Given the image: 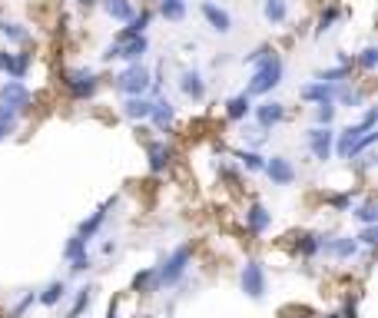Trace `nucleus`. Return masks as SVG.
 Here are the masks:
<instances>
[{
    "mask_svg": "<svg viewBox=\"0 0 378 318\" xmlns=\"http://www.w3.org/2000/svg\"><path fill=\"white\" fill-rule=\"evenodd\" d=\"M282 83V60H279V53L272 50L269 57H265L262 64H255V70H252V80L246 83V96H265V93H272V89Z\"/></svg>",
    "mask_w": 378,
    "mask_h": 318,
    "instance_id": "nucleus-1",
    "label": "nucleus"
},
{
    "mask_svg": "<svg viewBox=\"0 0 378 318\" xmlns=\"http://www.w3.org/2000/svg\"><path fill=\"white\" fill-rule=\"evenodd\" d=\"M189 262H192V245H179V249H173V255L156 268V292H160V289H169V285H176V282L186 275Z\"/></svg>",
    "mask_w": 378,
    "mask_h": 318,
    "instance_id": "nucleus-2",
    "label": "nucleus"
},
{
    "mask_svg": "<svg viewBox=\"0 0 378 318\" xmlns=\"http://www.w3.org/2000/svg\"><path fill=\"white\" fill-rule=\"evenodd\" d=\"M116 87L123 89L126 96H146V89L153 87V77L143 64H130L123 73L116 77Z\"/></svg>",
    "mask_w": 378,
    "mask_h": 318,
    "instance_id": "nucleus-3",
    "label": "nucleus"
},
{
    "mask_svg": "<svg viewBox=\"0 0 378 318\" xmlns=\"http://www.w3.org/2000/svg\"><path fill=\"white\" fill-rule=\"evenodd\" d=\"M239 282H242V292L249 295V298H255V302H259V298L265 295V268H262V262L249 259V262L242 266Z\"/></svg>",
    "mask_w": 378,
    "mask_h": 318,
    "instance_id": "nucleus-4",
    "label": "nucleus"
},
{
    "mask_svg": "<svg viewBox=\"0 0 378 318\" xmlns=\"http://www.w3.org/2000/svg\"><path fill=\"white\" fill-rule=\"evenodd\" d=\"M30 89L20 83V80H7L4 87H0V106H7V110H13V113H24L27 106H30Z\"/></svg>",
    "mask_w": 378,
    "mask_h": 318,
    "instance_id": "nucleus-5",
    "label": "nucleus"
},
{
    "mask_svg": "<svg viewBox=\"0 0 378 318\" xmlns=\"http://www.w3.org/2000/svg\"><path fill=\"white\" fill-rule=\"evenodd\" d=\"M305 143H309V153H312L318 163H326L328 156H332V150H335V133L328 127H312L305 133Z\"/></svg>",
    "mask_w": 378,
    "mask_h": 318,
    "instance_id": "nucleus-6",
    "label": "nucleus"
},
{
    "mask_svg": "<svg viewBox=\"0 0 378 318\" xmlns=\"http://www.w3.org/2000/svg\"><path fill=\"white\" fill-rule=\"evenodd\" d=\"M262 173L272 179V186H292V182H295V166H292L286 156H272V159H265Z\"/></svg>",
    "mask_w": 378,
    "mask_h": 318,
    "instance_id": "nucleus-7",
    "label": "nucleus"
},
{
    "mask_svg": "<svg viewBox=\"0 0 378 318\" xmlns=\"http://www.w3.org/2000/svg\"><path fill=\"white\" fill-rule=\"evenodd\" d=\"M66 89L74 93L76 100L93 96L97 93V73L93 70H74V73H66Z\"/></svg>",
    "mask_w": 378,
    "mask_h": 318,
    "instance_id": "nucleus-8",
    "label": "nucleus"
},
{
    "mask_svg": "<svg viewBox=\"0 0 378 318\" xmlns=\"http://www.w3.org/2000/svg\"><path fill=\"white\" fill-rule=\"evenodd\" d=\"M27 66H30V53H0V73H7L10 80H24Z\"/></svg>",
    "mask_w": 378,
    "mask_h": 318,
    "instance_id": "nucleus-9",
    "label": "nucleus"
},
{
    "mask_svg": "<svg viewBox=\"0 0 378 318\" xmlns=\"http://www.w3.org/2000/svg\"><path fill=\"white\" fill-rule=\"evenodd\" d=\"M286 120V106L276 100H269V103H259L255 106V123H259V129H272L279 127Z\"/></svg>",
    "mask_w": 378,
    "mask_h": 318,
    "instance_id": "nucleus-10",
    "label": "nucleus"
},
{
    "mask_svg": "<svg viewBox=\"0 0 378 318\" xmlns=\"http://www.w3.org/2000/svg\"><path fill=\"white\" fill-rule=\"evenodd\" d=\"M200 10H202V17H206V24L213 27L216 34H229V30H232V17H229L223 7H216L213 0H202Z\"/></svg>",
    "mask_w": 378,
    "mask_h": 318,
    "instance_id": "nucleus-11",
    "label": "nucleus"
},
{
    "mask_svg": "<svg viewBox=\"0 0 378 318\" xmlns=\"http://www.w3.org/2000/svg\"><path fill=\"white\" fill-rule=\"evenodd\" d=\"M150 50V40L146 37H126V40H116V57H123L130 64H139V57Z\"/></svg>",
    "mask_w": 378,
    "mask_h": 318,
    "instance_id": "nucleus-12",
    "label": "nucleus"
},
{
    "mask_svg": "<svg viewBox=\"0 0 378 318\" xmlns=\"http://www.w3.org/2000/svg\"><path fill=\"white\" fill-rule=\"evenodd\" d=\"M322 252L332 259H352L358 252V242L352 236H339V239H322Z\"/></svg>",
    "mask_w": 378,
    "mask_h": 318,
    "instance_id": "nucleus-13",
    "label": "nucleus"
},
{
    "mask_svg": "<svg viewBox=\"0 0 378 318\" xmlns=\"http://www.w3.org/2000/svg\"><path fill=\"white\" fill-rule=\"evenodd\" d=\"M179 89H183V96L200 103L202 96H206V83H202L200 70H183V77H179Z\"/></svg>",
    "mask_w": 378,
    "mask_h": 318,
    "instance_id": "nucleus-14",
    "label": "nucleus"
},
{
    "mask_svg": "<svg viewBox=\"0 0 378 318\" xmlns=\"http://www.w3.org/2000/svg\"><path fill=\"white\" fill-rule=\"evenodd\" d=\"M113 205H116V196H113V199H106V203H103L100 209H97V212H93V216H90L87 222H83V226H80V232H76V239H83V242L93 239V236H97V229L103 226V219H106V212H110Z\"/></svg>",
    "mask_w": 378,
    "mask_h": 318,
    "instance_id": "nucleus-15",
    "label": "nucleus"
},
{
    "mask_svg": "<svg viewBox=\"0 0 378 318\" xmlns=\"http://www.w3.org/2000/svg\"><path fill=\"white\" fill-rule=\"evenodd\" d=\"M365 133H372V129H365L362 123H355V127H345V129H342V136H339V156H342V159H352L355 143L362 140Z\"/></svg>",
    "mask_w": 378,
    "mask_h": 318,
    "instance_id": "nucleus-16",
    "label": "nucleus"
},
{
    "mask_svg": "<svg viewBox=\"0 0 378 318\" xmlns=\"http://www.w3.org/2000/svg\"><path fill=\"white\" fill-rule=\"evenodd\" d=\"M246 226H249V232H255V236H262L269 226H272V212L265 209V205L252 203L249 212H246Z\"/></svg>",
    "mask_w": 378,
    "mask_h": 318,
    "instance_id": "nucleus-17",
    "label": "nucleus"
},
{
    "mask_svg": "<svg viewBox=\"0 0 378 318\" xmlns=\"http://www.w3.org/2000/svg\"><path fill=\"white\" fill-rule=\"evenodd\" d=\"M153 113V100H146V96H130V100L123 103V116L126 120H150Z\"/></svg>",
    "mask_w": 378,
    "mask_h": 318,
    "instance_id": "nucleus-18",
    "label": "nucleus"
},
{
    "mask_svg": "<svg viewBox=\"0 0 378 318\" xmlns=\"http://www.w3.org/2000/svg\"><path fill=\"white\" fill-rule=\"evenodd\" d=\"M103 10H106V17H113L120 24H130V20L136 17V10H133L130 0H103Z\"/></svg>",
    "mask_w": 378,
    "mask_h": 318,
    "instance_id": "nucleus-19",
    "label": "nucleus"
},
{
    "mask_svg": "<svg viewBox=\"0 0 378 318\" xmlns=\"http://www.w3.org/2000/svg\"><path fill=\"white\" fill-rule=\"evenodd\" d=\"M302 100H309V103H332V96H335V87L332 83H309V87H302V93H299Z\"/></svg>",
    "mask_w": 378,
    "mask_h": 318,
    "instance_id": "nucleus-20",
    "label": "nucleus"
},
{
    "mask_svg": "<svg viewBox=\"0 0 378 318\" xmlns=\"http://www.w3.org/2000/svg\"><path fill=\"white\" fill-rule=\"evenodd\" d=\"M173 159V150L166 143H150V173H163Z\"/></svg>",
    "mask_w": 378,
    "mask_h": 318,
    "instance_id": "nucleus-21",
    "label": "nucleus"
},
{
    "mask_svg": "<svg viewBox=\"0 0 378 318\" xmlns=\"http://www.w3.org/2000/svg\"><path fill=\"white\" fill-rule=\"evenodd\" d=\"M262 17L272 27L286 24V17H289V3H286V0H265V3H262Z\"/></svg>",
    "mask_w": 378,
    "mask_h": 318,
    "instance_id": "nucleus-22",
    "label": "nucleus"
},
{
    "mask_svg": "<svg viewBox=\"0 0 378 318\" xmlns=\"http://www.w3.org/2000/svg\"><path fill=\"white\" fill-rule=\"evenodd\" d=\"M150 120H153V123H156L160 129H169V127H173V103H169V100H153Z\"/></svg>",
    "mask_w": 378,
    "mask_h": 318,
    "instance_id": "nucleus-23",
    "label": "nucleus"
},
{
    "mask_svg": "<svg viewBox=\"0 0 378 318\" xmlns=\"http://www.w3.org/2000/svg\"><path fill=\"white\" fill-rule=\"evenodd\" d=\"M249 113H252V100L246 96V93H239V96H232V100L226 103V116H229V120H246Z\"/></svg>",
    "mask_w": 378,
    "mask_h": 318,
    "instance_id": "nucleus-24",
    "label": "nucleus"
},
{
    "mask_svg": "<svg viewBox=\"0 0 378 318\" xmlns=\"http://www.w3.org/2000/svg\"><path fill=\"white\" fill-rule=\"evenodd\" d=\"M63 295H66V282H50V285L43 289V295H40V305L53 308L63 298Z\"/></svg>",
    "mask_w": 378,
    "mask_h": 318,
    "instance_id": "nucleus-25",
    "label": "nucleus"
},
{
    "mask_svg": "<svg viewBox=\"0 0 378 318\" xmlns=\"http://www.w3.org/2000/svg\"><path fill=\"white\" fill-rule=\"evenodd\" d=\"M160 13H163L166 20H183L186 17V0H163Z\"/></svg>",
    "mask_w": 378,
    "mask_h": 318,
    "instance_id": "nucleus-26",
    "label": "nucleus"
},
{
    "mask_svg": "<svg viewBox=\"0 0 378 318\" xmlns=\"http://www.w3.org/2000/svg\"><path fill=\"white\" fill-rule=\"evenodd\" d=\"M133 289H136V292H156V268L139 272L136 279H133Z\"/></svg>",
    "mask_w": 378,
    "mask_h": 318,
    "instance_id": "nucleus-27",
    "label": "nucleus"
},
{
    "mask_svg": "<svg viewBox=\"0 0 378 318\" xmlns=\"http://www.w3.org/2000/svg\"><path fill=\"white\" fill-rule=\"evenodd\" d=\"M349 77V64H342V66H332V70H322V73H318V83H332V87H335V83H342V80Z\"/></svg>",
    "mask_w": 378,
    "mask_h": 318,
    "instance_id": "nucleus-28",
    "label": "nucleus"
},
{
    "mask_svg": "<svg viewBox=\"0 0 378 318\" xmlns=\"http://www.w3.org/2000/svg\"><path fill=\"white\" fill-rule=\"evenodd\" d=\"M299 252H302L305 259L318 255L322 252V236H302V239H299Z\"/></svg>",
    "mask_w": 378,
    "mask_h": 318,
    "instance_id": "nucleus-29",
    "label": "nucleus"
},
{
    "mask_svg": "<svg viewBox=\"0 0 378 318\" xmlns=\"http://www.w3.org/2000/svg\"><path fill=\"white\" fill-rule=\"evenodd\" d=\"M90 302H93V289H80V292H76V298H74V308H70V315L66 318H80V312H83V308L90 305Z\"/></svg>",
    "mask_w": 378,
    "mask_h": 318,
    "instance_id": "nucleus-30",
    "label": "nucleus"
},
{
    "mask_svg": "<svg viewBox=\"0 0 378 318\" xmlns=\"http://www.w3.org/2000/svg\"><path fill=\"white\" fill-rule=\"evenodd\" d=\"M239 163L249 169V173H262L265 169V156L252 153V150H246V153H239Z\"/></svg>",
    "mask_w": 378,
    "mask_h": 318,
    "instance_id": "nucleus-31",
    "label": "nucleus"
},
{
    "mask_svg": "<svg viewBox=\"0 0 378 318\" xmlns=\"http://www.w3.org/2000/svg\"><path fill=\"white\" fill-rule=\"evenodd\" d=\"M339 20V7H328V10H322V17H318V27H315V37H322L326 30H332V24Z\"/></svg>",
    "mask_w": 378,
    "mask_h": 318,
    "instance_id": "nucleus-32",
    "label": "nucleus"
},
{
    "mask_svg": "<svg viewBox=\"0 0 378 318\" xmlns=\"http://www.w3.org/2000/svg\"><path fill=\"white\" fill-rule=\"evenodd\" d=\"M352 212H355V219H358V222H365V226H375V222H378V212H375V205H372V203L355 205Z\"/></svg>",
    "mask_w": 378,
    "mask_h": 318,
    "instance_id": "nucleus-33",
    "label": "nucleus"
},
{
    "mask_svg": "<svg viewBox=\"0 0 378 318\" xmlns=\"http://www.w3.org/2000/svg\"><path fill=\"white\" fill-rule=\"evenodd\" d=\"M63 255H66V259H70V262H76V259H83V255H87V242L83 239H70L66 242V249H63Z\"/></svg>",
    "mask_w": 378,
    "mask_h": 318,
    "instance_id": "nucleus-34",
    "label": "nucleus"
},
{
    "mask_svg": "<svg viewBox=\"0 0 378 318\" xmlns=\"http://www.w3.org/2000/svg\"><path fill=\"white\" fill-rule=\"evenodd\" d=\"M0 34H4L7 40H13V43H24V40L30 37V34H27L20 24H0Z\"/></svg>",
    "mask_w": 378,
    "mask_h": 318,
    "instance_id": "nucleus-35",
    "label": "nucleus"
},
{
    "mask_svg": "<svg viewBox=\"0 0 378 318\" xmlns=\"http://www.w3.org/2000/svg\"><path fill=\"white\" fill-rule=\"evenodd\" d=\"M358 66H362L365 73L375 70V66H378V50H375V47H365V50L358 53Z\"/></svg>",
    "mask_w": 378,
    "mask_h": 318,
    "instance_id": "nucleus-36",
    "label": "nucleus"
},
{
    "mask_svg": "<svg viewBox=\"0 0 378 318\" xmlns=\"http://www.w3.org/2000/svg\"><path fill=\"white\" fill-rule=\"evenodd\" d=\"M332 116H335V106H332V103H318V106H315V123H318V127H328Z\"/></svg>",
    "mask_w": 378,
    "mask_h": 318,
    "instance_id": "nucleus-37",
    "label": "nucleus"
},
{
    "mask_svg": "<svg viewBox=\"0 0 378 318\" xmlns=\"http://www.w3.org/2000/svg\"><path fill=\"white\" fill-rule=\"evenodd\" d=\"M17 123H20V113H13V110H7V106H0V127L7 129V133H13Z\"/></svg>",
    "mask_w": 378,
    "mask_h": 318,
    "instance_id": "nucleus-38",
    "label": "nucleus"
},
{
    "mask_svg": "<svg viewBox=\"0 0 378 318\" xmlns=\"http://www.w3.org/2000/svg\"><path fill=\"white\" fill-rule=\"evenodd\" d=\"M332 209H335V212H349V209H352V192L332 196Z\"/></svg>",
    "mask_w": 378,
    "mask_h": 318,
    "instance_id": "nucleus-39",
    "label": "nucleus"
},
{
    "mask_svg": "<svg viewBox=\"0 0 378 318\" xmlns=\"http://www.w3.org/2000/svg\"><path fill=\"white\" fill-rule=\"evenodd\" d=\"M269 53H272V47H255V50H252L249 57H246V64H252V66H255V64H262V60L269 57Z\"/></svg>",
    "mask_w": 378,
    "mask_h": 318,
    "instance_id": "nucleus-40",
    "label": "nucleus"
},
{
    "mask_svg": "<svg viewBox=\"0 0 378 318\" xmlns=\"http://www.w3.org/2000/svg\"><path fill=\"white\" fill-rule=\"evenodd\" d=\"M342 100L349 103V106H358L362 103V89H342Z\"/></svg>",
    "mask_w": 378,
    "mask_h": 318,
    "instance_id": "nucleus-41",
    "label": "nucleus"
},
{
    "mask_svg": "<svg viewBox=\"0 0 378 318\" xmlns=\"http://www.w3.org/2000/svg\"><path fill=\"white\" fill-rule=\"evenodd\" d=\"M375 236H378V229H375V226H365V229H362V236H358V239L365 242V245H375Z\"/></svg>",
    "mask_w": 378,
    "mask_h": 318,
    "instance_id": "nucleus-42",
    "label": "nucleus"
},
{
    "mask_svg": "<svg viewBox=\"0 0 378 318\" xmlns=\"http://www.w3.org/2000/svg\"><path fill=\"white\" fill-rule=\"evenodd\" d=\"M70 268H74V272H87V268H90V255H83V259H76V262H74Z\"/></svg>",
    "mask_w": 378,
    "mask_h": 318,
    "instance_id": "nucleus-43",
    "label": "nucleus"
},
{
    "mask_svg": "<svg viewBox=\"0 0 378 318\" xmlns=\"http://www.w3.org/2000/svg\"><path fill=\"white\" fill-rule=\"evenodd\" d=\"M74 3H80V7H97L100 0H74Z\"/></svg>",
    "mask_w": 378,
    "mask_h": 318,
    "instance_id": "nucleus-44",
    "label": "nucleus"
},
{
    "mask_svg": "<svg viewBox=\"0 0 378 318\" xmlns=\"http://www.w3.org/2000/svg\"><path fill=\"white\" fill-rule=\"evenodd\" d=\"M7 136H10V133H7V129L0 127V140H7Z\"/></svg>",
    "mask_w": 378,
    "mask_h": 318,
    "instance_id": "nucleus-45",
    "label": "nucleus"
},
{
    "mask_svg": "<svg viewBox=\"0 0 378 318\" xmlns=\"http://www.w3.org/2000/svg\"><path fill=\"white\" fill-rule=\"evenodd\" d=\"M326 318H342V315H339V312H332V315H326Z\"/></svg>",
    "mask_w": 378,
    "mask_h": 318,
    "instance_id": "nucleus-46",
    "label": "nucleus"
},
{
    "mask_svg": "<svg viewBox=\"0 0 378 318\" xmlns=\"http://www.w3.org/2000/svg\"><path fill=\"white\" fill-rule=\"evenodd\" d=\"M156 3H163V0H156Z\"/></svg>",
    "mask_w": 378,
    "mask_h": 318,
    "instance_id": "nucleus-47",
    "label": "nucleus"
}]
</instances>
